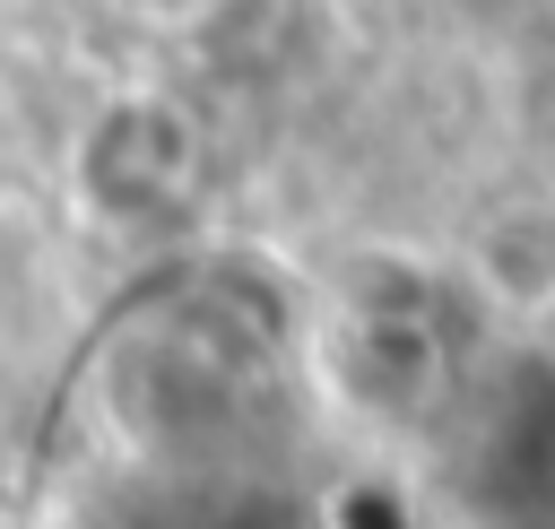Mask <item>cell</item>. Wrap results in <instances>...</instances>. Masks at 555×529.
<instances>
[{
    "label": "cell",
    "mask_w": 555,
    "mask_h": 529,
    "mask_svg": "<svg viewBox=\"0 0 555 529\" xmlns=\"http://www.w3.org/2000/svg\"><path fill=\"white\" fill-rule=\"evenodd\" d=\"M199 173V130L165 95H121L78 139V199L113 225H156Z\"/></svg>",
    "instance_id": "obj_1"
},
{
    "label": "cell",
    "mask_w": 555,
    "mask_h": 529,
    "mask_svg": "<svg viewBox=\"0 0 555 529\" xmlns=\"http://www.w3.org/2000/svg\"><path fill=\"white\" fill-rule=\"evenodd\" d=\"M139 9H156V17H182V9H208V0H139Z\"/></svg>",
    "instance_id": "obj_4"
},
{
    "label": "cell",
    "mask_w": 555,
    "mask_h": 529,
    "mask_svg": "<svg viewBox=\"0 0 555 529\" xmlns=\"http://www.w3.org/2000/svg\"><path fill=\"white\" fill-rule=\"evenodd\" d=\"M468 286L512 321H555V199H503L468 234Z\"/></svg>",
    "instance_id": "obj_3"
},
{
    "label": "cell",
    "mask_w": 555,
    "mask_h": 529,
    "mask_svg": "<svg viewBox=\"0 0 555 529\" xmlns=\"http://www.w3.org/2000/svg\"><path fill=\"white\" fill-rule=\"evenodd\" d=\"M330 382L356 416L373 425H408L416 408H434L442 390V330L434 304L408 295H347L338 330H330Z\"/></svg>",
    "instance_id": "obj_2"
}]
</instances>
